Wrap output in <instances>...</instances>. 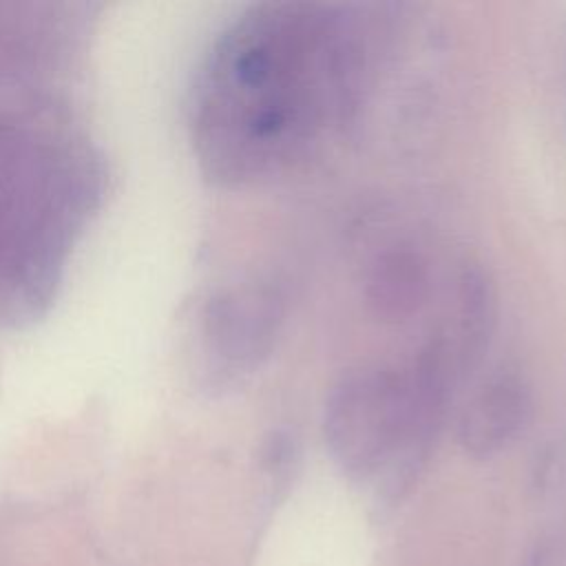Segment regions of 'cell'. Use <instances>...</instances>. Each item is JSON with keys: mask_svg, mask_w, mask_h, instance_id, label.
<instances>
[{"mask_svg": "<svg viewBox=\"0 0 566 566\" xmlns=\"http://www.w3.org/2000/svg\"><path fill=\"white\" fill-rule=\"evenodd\" d=\"M380 22L325 2H263L241 13L197 80L192 130L208 177L270 181L347 130L374 84Z\"/></svg>", "mask_w": 566, "mask_h": 566, "instance_id": "6da1fadb", "label": "cell"}, {"mask_svg": "<svg viewBox=\"0 0 566 566\" xmlns=\"http://www.w3.org/2000/svg\"><path fill=\"white\" fill-rule=\"evenodd\" d=\"M462 363L440 334L405 365L347 371L327 394L323 438L338 469L400 495L422 471Z\"/></svg>", "mask_w": 566, "mask_h": 566, "instance_id": "7a4b0ae2", "label": "cell"}, {"mask_svg": "<svg viewBox=\"0 0 566 566\" xmlns=\"http://www.w3.org/2000/svg\"><path fill=\"white\" fill-rule=\"evenodd\" d=\"M285 325V296L270 283H241L214 294L206 310V343L217 380L234 382L259 369Z\"/></svg>", "mask_w": 566, "mask_h": 566, "instance_id": "3957f363", "label": "cell"}, {"mask_svg": "<svg viewBox=\"0 0 566 566\" xmlns=\"http://www.w3.org/2000/svg\"><path fill=\"white\" fill-rule=\"evenodd\" d=\"M533 418V389L517 369L493 371L458 418V442L473 458H491L524 433Z\"/></svg>", "mask_w": 566, "mask_h": 566, "instance_id": "277c9868", "label": "cell"}, {"mask_svg": "<svg viewBox=\"0 0 566 566\" xmlns=\"http://www.w3.org/2000/svg\"><path fill=\"white\" fill-rule=\"evenodd\" d=\"M369 312L382 323H402L422 310L431 294V268L413 245H391L374 256L363 285Z\"/></svg>", "mask_w": 566, "mask_h": 566, "instance_id": "5b68a950", "label": "cell"}, {"mask_svg": "<svg viewBox=\"0 0 566 566\" xmlns=\"http://www.w3.org/2000/svg\"><path fill=\"white\" fill-rule=\"evenodd\" d=\"M531 566H566V528L555 531L537 544Z\"/></svg>", "mask_w": 566, "mask_h": 566, "instance_id": "8992f818", "label": "cell"}]
</instances>
